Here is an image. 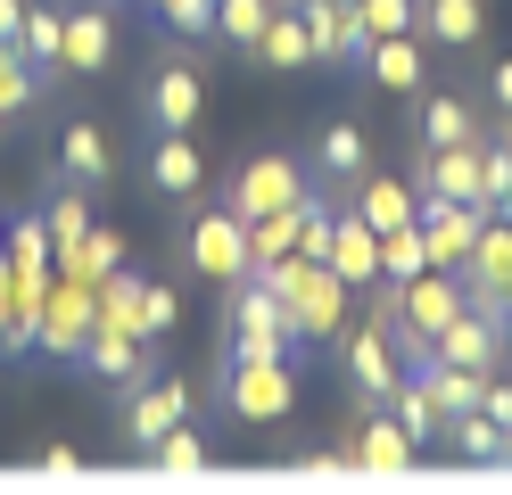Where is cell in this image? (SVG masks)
Instances as JSON below:
<instances>
[{
  "mask_svg": "<svg viewBox=\"0 0 512 495\" xmlns=\"http://www.w3.org/2000/svg\"><path fill=\"white\" fill-rule=\"evenodd\" d=\"M290 347H298V330H290V314H281L273 281L265 273L232 281V355H290Z\"/></svg>",
  "mask_w": 512,
  "mask_h": 495,
  "instance_id": "3957f363",
  "label": "cell"
},
{
  "mask_svg": "<svg viewBox=\"0 0 512 495\" xmlns=\"http://www.w3.org/2000/svg\"><path fill=\"white\" fill-rule=\"evenodd\" d=\"M504 438L512 429L504 421H488V413H446V446H455V462H479V471H488V462H504Z\"/></svg>",
  "mask_w": 512,
  "mask_h": 495,
  "instance_id": "484cf974",
  "label": "cell"
},
{
  "mask_svg": "<svg viewBox=\"0 0 512 495\" xmlns=\"http://www.w3.org/2000/svg\"><path fill=\"white\" fill-rule=\"evenodd\" d=\"M58 165H67V182H83V190H100V182L116 174V157H108V132L91 124V116H75L67 132H58Z\"/></svg>",
  "mask_w": 512,
  "mask_h": 495,
  "instance_id": "7402d4cb",
  "label": "cell"
},
{
  "mask_svg": "<svg viewBox=\"0 0 512 495\" xmlns=\"http://www.w3.org/2000/svg\"><path fill=\"white\" fill-rule=\"evenodd\" d=\"M290 248H298V207H273V215L248 223V273H265V264L290 256Z\"/></svg>",
  "mask_w": 512,
  "mask_h": 495,
  "instance_id": "d590c367",
  "label": "cell"
},
{
  "mask_svg": "<svg viewBox=\"0 0 512 495\" xmlns=\"http://www.w3.org/2000/svg\"><path fill=\"white\" fill-rule=\"evenodd\" d=\"M347 190H356V215H364L372 231H397V223H413V207H422L405 174H372V165H364V174L347 182Z\"/></svg>",
  "mask_w": 512,
  "mask_h": 495,
  "instance_id": "44dd1931",
  "label": "cell"
},
{
  "mask_svg": "<svg viewBox=\"0 0 512 495\" xmlns=\"http://www.w3.org/2000/svg\"><path fill=\"white\" fill-rule=\"evenodd\" d=\"M405 182H413V198H479V141H455V149H422Z\"/></svg>",
  "mask_w": 512,
  "mask_h": 495,
  "instance_id": "5bb4252c",
  "label": "cell"
},
{
  "mask_svg": "<svg viewBox=\"0 0 512 495\" xmlns=\"http://www.w3.org/2000/svg\"><path fill=\"white\" fill-rule=\"evenodd\" d=\"M17 50L58 75V50H67V9H50V0H25V25H17Z\"/></svg>",
  "mask_w": 512,
  "mask_h": 495,
  "instance_id": "4316f807",
  "label": "cell"
},
{
  "mask_svg": "<svg viewBox=\"0 0 512 495\" xmlns=\"http://www.w3.org/2000/svg\"><path fill=\"white\" fill-rule=\"evenodd\" d=\"M339 355H347V380H356V396H364V405H389V396H397L405 355H397V339H389L380 322L347 330V339H339Z\"/></svg>",
  "mask_w": 512,
  "mask_h": 495,
  "instance_id": "9c48e42d",
  "label": "cell"
},
{
  "mask_svg": "<svg viewBox=\"0 0 512 495\" xmlns=\"http://www.w3.org/2000/svg\"><path fill=\"white\" fill-rule=\"evenodd\" d=\"M149 182L166 190V198H199V190H207V157H199V141H190V132H157Z\"/></svg>",
  "mask_w": 512,
  "mask_h": 495,
  "instance_id": "ffe728a7",
  "label": "cell"
},
{
  "mask_svg": "<svg viewBox=\"0 0 512 495\" xmlns=\"http://www.w3.org/2000/svg\"><path fill=\"white\" fill-rule=\"evenodd\" d=\"M108 58H116V17L91 0V9H67V50H58V66L67 75H108Z\"/></svg>",
  "mask_w": 512,
  "mask_h": 495,
  "instance_id": "e0dca14e",
  "label": "cell"
},
{
  "mask_svg": "<svg viewBox=\"0 0 512 495\" xmlns=\"http://www.w3.org/2000/svg\"><path fill=\"white\" fill-rule=\"evenodd\" d=\"M314 157H323V174H331V182H356L364 165H372V141H364V124H356V116H331L323 132H314Z\"/></svg>",
  "mask_w": 512,
  "mask_h": 495,
  "instance_id": "603a6c76",
  "label": "cell"
},
{
  "mask_svg": "<svg viewBox=\"0 0 512 495\" xmlns=\"http://www.w3.org/2000/svg\"><path fill=\"white\" fill-rule=\"evenodd\" d=\"M0 132H9V116H0Z\"/></svg>",
  "mask_w": 512,
  "mask_h": 495,
  "instance_id": "bcb514c9",
  "label": "cell"
},
{
  "mask_svg": "<svg viewBox=\"0 0 512 495\" xmlns=\"http://www.w3.org/2000/svg\"><path fill=\"white\" fill-rule=\"evenodd\" d=\"M504 339H512V322H504Z\"/></svg>",
  "mask_w": 512,
  "mask_h": 495,
  "instance_id": "7dc6e473",
  "label": "cell"
},
{
  "mask_svg": "<svg viewBox=\"0 0 512 495\" xmlns=\"http://www.w3.org/2000/svg\"><path fill=\"white\" fill-rule=\"evenodd\" d=\"M83 363H91V380H116V388L149 380L141 339H133V330H116V322H100V314H91V330H83Z\"/></svg>",
  "mask_w": 512,
  "mask_h": 495,
  "instance_id": "2e32d148",
  "label": "cell"
},
{
  "mask_svg": "<svg viewBox=\"0 0 512 495\" xmlns=\"http://www.w3.org/2000/svg\"><path fill=\"white\" fill-rule=\"evenodd\" d=\"M496 132H504V141H512V124H496Z\"/></svg>",
  "mask_w": 512,
  "mask_h": 495,
  "instance_id": "ee69618b",
  "label": "cell"
},
{
  "mask_svg": "<svg viewBox=\"0 0 512 495\" xmlns=\"http://www.w3.org/2000/svg\"><path fill=\"white\" fill-rule=\"evenodd\" d=\"M364 75L380 83V91H430V42H422V33H372V42H364Z\"/></svg>",
  "mask_w": 512,
  "mask_h": 495,
  "instance_id": "8fae6325",
  "label": "cell"
},
{
  "mask_svg": "<svg viewBox=\"0 0 512 495\" xmlns=\"http://www.w3.org/2000/svg\"><path fill=\"white\" fill-rule=\"evenodd\" d=\"M430 264V248H422V223H397V231H380V281H413Z\"/></svg>",
  "mask_w": 512,
  "mask_h": 495,
  "instance_id": "74e56055",
  "label": "cell"
},
{
  "mask_svg": "<svg viewBox=\"0 0 512 495\" xmlns=\"http://www.w3.org/2000/svg\"><path fill=\"white\" fill-rule=\"evenodd\" d=\"M248 58H265V66H314V42H306V25H298L290 0L273 9V25L256 33V50H248Z\"/></svg>",
  "mask_w": 512,
  "mask_h": 495,
  "instance_id": "f1b7e54d",
  "label": "cell"
},
{
  "mask_svg": "<svg viewBox=\"0 0 512 495\" xmlns=\"http://www.w3.org/2000/svg\"><path fill=\"white\" fill-rule=\"evenodd\" d=\"M42 99V66L25 58L17 42H0V116H25Z\"/></svg>",
  "mask_w": 512,
  "mask_h": 495,
  "instance_id": "e575fe53",
  "label": "cell"
},
{
  "mask_svg": "<svg viewBox=\"0 0 512 495\" xmlns=\"http://www.w3.org/2000/svg\"><path fill=\"white\" fill-rule=\"evenodd\" d=\"M479 413L512 429V380H504V372H488V380H479Z\"/></svg>",
  "mask_w": 512,
  "mask_h": 495,
  "instance_id": "60d3db41",
  "label": "cell"
},
{
  "mask_svg": "<svg viewBox=\"0 0 512 495\" xmlns=\"http://www.w3.org/2000/svg\"><path fill=\"white\" fill-rule=\"evenodd\" d=\"M265 281H273L281 314H290V330H298L306 347L347 339V297H356V289H347L331 264H314V256H298V248H290V256H273V264H265Z\"/></svg>",
  "mask_w": 512,
  "mask_h": 495,
  "instance_id": "6da1fadb",
  "label": "cell"
},
{
  "mask_svg": "<svg viewBox=\"0 0 512 495\" xmlns=\"http://www.w3.org/2000/svg\"><path fill=\"white\" fill-rule=\"evenodd\" d=\"M141 462H149V471H166V479H190V471H207V438H199L190 421H174V429H166V438H157Z\"/></svg>",
  "mask_w": 512,
  "mask_h": 495,
  "instance_id": "836d02e7",
  "label": "cell"
},
{
  "mask_svg": "<svg viewBox=\"0 0 512 495\" xmlns=\"http://www.w3.org/2000/svg\"><path fill=\"white\" fill-rule=\"evenodd\" d=\"M141 108H149L157 132H199L207 124V75L182 50H166V58L149 66V99H141Z\"/></svg>",
  "mask_w": 512,
  "mask_h": 495,
  "instance_id": "277c9868",
  "label": "cell"
},
{
  "mask_svg": "<svg viewBox=\"0 0 512 495\" xmlns=\"http://www.w3.org/2000/svg\"><path fill=\"white\" fill-rule=\"evenodd\" d=\"M413 223H422V248H430L438 273H463V256L479 240V223H488V207H479V198H422Z\"/></svg>",
  "mask_w": 512,
  "mask_h": 495,
  "instance_id": "ba28073f",
  "label": "cell"
},
{
  "mask_svg": "<svg viewBox=\"0 0 512 495\" xmlns=\"http://www.w3.org/2000/svg\"><path fill=\"white\" fill-rule=\"evenodd\" d=\"M504 462H512V438H504Z\"/></svg>",
  "mask_w": 512,
  "mask_h": 495,
  "instance_id": "f6af8a7d",
  "label": "cell"
},
{
  "mask_svg": "<svg viewBox=\"0 0 512 495\" xmlns=\"http://www.w3.org/2000/svg\"><path fill=\"white\" fill-rule=\"evenodd\" d=\"M504 347H512V339H504V322H488V314H471V306H463V314L430 339V355H422V363H471V372H496Z\"/></svg>",
  "mask_w": 512,
  "mask_h": 495,
  "instance_id": "4fadbf2b",
  "label": "cell"
},
{
  "mask_svg": "<svg viewBox=\"0 0 512 495\" xmlns=\"http://www.w3.org/2000/svg\"><path fill=\"white\" fill-rule=\"evenodd\" d=\"M380 413H397L413 446H438V438H446V413H438V396H430L422 380H413V372L397 380V396H389V405H380Z\"/></svg>",
  "mask_w": 512,
  "mask_h": 495,
  "instance_id": "83f0119b",
  "label": "cell"
},
{
  "mask_svg": "<svg viewBox=\"0 0 512 495\" xmlns=\"http://www.w3.org/2000/svg\"><path fill=\"white\" fill-rule=\"evenodd\" d=\"M91 314H100L91 281H75V273H50V289H42V314H34V347H42V355H83V330H91Z\"/></svg>",
  "mask_w": 512,
  "mask_h": 495,
  "instance_id": "8992f818",
  "label": "cell"
},
{
  "mask_svg": "<svg viewBox=\"0 0 512 495\" xmlns=\"http://www.w3.org/2000/svg\"><path fill=\"white\" fill-rule=\"evenodd\" d=\"M455 141H479V116L463 91H422V149H455Z\"/></svg>",
  "mask_w": 512,
  "mask_h": 495,
  "instance_id": "cb8c5ba5",
  "label": "cell"
},
{
  "mask_svg": "<svg viewBox=\"0 0 512 495\" xmlns=\"http://www.w3.org/2000/svg\"><path fill=\"white\" fill-rule=\"evenodd\" d=\"M17 25H25V0H0V42H17Z\"/></svg>",
  "mask_w": 512,
  "mask_h": 495,
  "instance_id": "7bdbcfd3",
  "label": "cell"
},
{
  "mask_svg": "<svg viewBox=\"0 0 512 495\" xmlns=\"http://www.w3.org/2000/svg\"><path fill=\"white\" fill-rule=\"evenodd\" d=\"M479 207L488 215L512 207V141L504 132H479Z\"/></svg>",
  "mask_w": 512,
  "mask_h": 495,
  "instance_id": "d6a6232c",
  "label": "cell"
},
{
  "mask_svg": "<svg viewBox=\"0 0 512 495\" xmlns=\"http://www.w3.org/2000/svg\"><path fill=\"white\" fill-rule=\"evenodd\" d=\"M182 256L199 264L207 281H248V215H232V207H207V215H190V240H182Z\"/></svg>",
  "mask_w": 512,
  "mask_h": 495,
  "instance_id": "5b68a950",
  "label": "cell"
},
{
  "mask_svg": "<svg viewBox=\"0 0 512 495\" xmlns=\"http://www.w3.org/2000/svg\"><path fill=\"white\" fill-rule=\"evenodd\" d=\"M339 454H347V471H405V462L422 454V446L405 438V421H397V413H372V421H364Z\"/></svg>",
  "mask_w": 512,
  "mask_h": 495,
  "instance_id": "d6986e66",
  "label": "cell"
},
{
  "mask_svg": "<svg viewBox=\"0 0 512 495\" xmlns=\"http://www.w3.org/2000/svg\"><path fill=\"white\" fill-rule=\"evenodd\" d=\"M174 421H190V380H133V405H124V446L149 454Z\"/></svg>",
  "mask_w": 512,
  "mask_h": 495,
  "instance_id": "30bf717a",
  "label": "cell"
},
{
  "mask_svg": "<svg viewBox=\"0 0 512 495\" xmlns=\"http://www.w3.org/2000/svg\"><path fill=\"white\" fill-rule=\"evenodd\" d=\"M223 405L240 421H290L298 405V380L281 355H232V372H223Z\"/></svg>",
  "mask_w": 512,
  "mask_h": 495,
  "instance_id": "7a4b0ae2",
  "label": "cell"
},
{
  "mask_svg": "<svg viewBox=\"0 0 512 495\" xmlns=\"http://www.w3.org/2000/svg\"><path fill=\"white\" fill-rule=\"evenodd\" d=\"M364 33H413V0H356Z\"/></svg>",
  "mask_w": 512,
  "mask_h": 495,
  "instance_id": "ab89813d",
  "label": "cell"
},
{
  "mask_svg": "<svg viewBox=\"0 0 512 495\" xmlns=\"http://www.w3.org/2000/svg\"><path fill=\"white\" fill-rule=\"evenodd\" d=\"M331 273H339L347 289H372V281H380V231H372L356 207H339V223H331Z\"/></svg>",
  "mask_w": 512,
  "mask_h": 495,
  "instance_id": "ac0fdd59",
  "label": "cell"
},
{
  "mask_svg": "<svg viewBox=\"0 0 512 495\" xmlns=\"http://www.w3.org/2000/svg\"><path fill=\"white\" fill-rule=\"evenodd\" d=\"M174 314H182V297H174L166 281H141V339H166Z\"/></svg>",
  "mask_w": 512,
  "mask_h": 495,
  "instance_id": "f35d334b",
  "label": "cell"
},
{
  "mask_svg": "<svg viewBox=\"0 0 512 495\" xmlns=\"http://www.w3.org/2000/svg\"><path fill=\"white\" fill-rule=\"evenodd\" d=\"M488 99H496L504 124H512V58H496V66H488Z\"/></svg>",
  "mask_w": 512,
  "mask_h": 495,
  "instance_id": "b9f144b4",
  "label": "cell"
},
{
  "mask_svg": "<svg viewBox=\"0 0 512 495\" xmlns=\"http://www.w3.org/2000/svg\"><path fill=\"white\" fill-rule=\"evenodd\" d=\"M0 256H9L25 281H50L58 273V248H50V223L42 215H17L9 231H0Z\"/></svg>",
  "mask_w": 512,
  "mask_h": 495,
  "instance_id": "d4e9b609",
  "label": "cell"
},
{
  "mask_svg": "<svg viewBox=\"0 0 512 495\" xmlns=\"http://www.w3.org/2000/svg\"><path fill=\"white\" fill-rule=\"evenodd\" d=\"M298 25H306V42H314V66H331V58H364V17H356V0H290Z\"/></svg>",
  "mask_w": 512,
  "mask_h": 495,
  "instance_id": "7c38bea8",
  "label": "cell"
},
{
  "mask_svg": "<svg viewBox=\"0 0 512 495\" xmlns=\"http://www.w3.org/2000/svg\"><path fill=\"white\" fill-rule=\"evenodd\" d=\"M273 9H281V0H215V42L248 58V50H256V33L273 25Z\"/></svg>",
  "mask_w": 512,
  "mask_h": 495,
  "instance_id": "4dcf8cb0",
  "label": "cell"
},
{
  "mask_svg": "<svg viewBox=\"0 0 512 495\" xmlns=\"http://www.w3.org/2000/svg\"><path fill=\"white\" fill-rule=\"evenodd\" d=\"M306 198V174H298V157H281V149H265V157H248L240 174H232V190H223V207L232 215H273V207H298Z\"/></svg>",
  "mask_w": 512,
  "mask_h": 495,
  "instance_id": "52a82bcc",
  "label": "cell"
},
{
  "mask_svg": "<svg viewBox=\"0 0 512 495\" xmlns=\"http://www.w3.org/2000/svg\"><path fill=\"white\" fill-rule=\"evenodd\" d=\"M42 223H50V248H58V264H67V256L83 248V231H91V190H83V182H67V190H58L50 207H42Z\"/></svg>",
  "mask_w": 512,
  "mask_h": 495,
  "instance_id": "f546056e",
  "label": "cell"
},
{
  "mask_svg": "<svg viewBox=\"0 0 512 495\" xmlns=\"http://www.w3.org/2000/svg\"><path fill=\"white\" fill-rule=\"evenodd\" d=\"M413 380L438 396V413H471V405H479V380H488V372H471V363H413Z\"/></svg>",
  "mask_w": 512,
  "mask_h": 495,
  "instance_id": "1f68e13d",
  "label": "cell"
},
{
  "mask_svg": "<svg viewBox=\"0 0 512 495\" xmlns=\"http://www.w3.org/2000/svg\"><path fill=\"white\" fill-rule=\"evenodd\" d=\"M116 264H124V240H116L108 223H91V231H83V248H75L67 264H58V273H75V281H108Z\"/></svg>",
  "mask_w": 512,
  "mask_h": 495,
  "instance_id": "8d00e7d4",
  "label": "cell"
},
{
  "mask_svg": "<svg viewBox=\"0 0 512 495\" xmlns=\"http://www.w3.org/2000/svg\"><path fill=\"white\" fill-rule=\"evenodd\" d=\"M413 33L430 50H471L488 33V0H413Z\"/></svg>",
  "mask_w": 512,
  "mask_h": 495,
  "instance_id": "9a60e30c",
  "label": "cell"
}]
</instances>
